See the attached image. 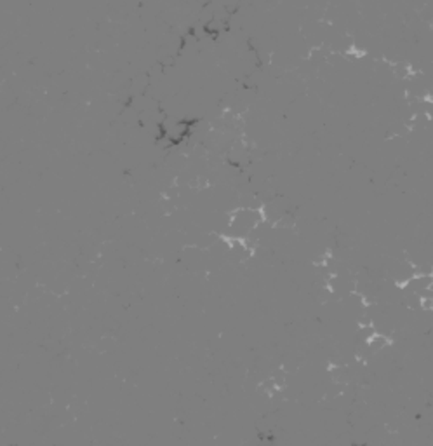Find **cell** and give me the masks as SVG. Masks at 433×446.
I'll return each mask as SVG.
<instances>
[{
  "label": "cell",
  "mask_w": 433,
  "mask_h": 446,
  "mask_svg": "<svg viewBox=\"0 0 433 446\" xmlns=\"http://www.w3.org/2000/svg\"><path fill=\"white\" fill-rule=\"evenodd\" d=\"M266 220L265 209L261 208H237L228 215L230 228L238 232H251Z\"/></svg>",
  "instance_id": "1"
},
{
  "label": "cell",
  "mask_w": 433,
  "mask_h": 446,
  "mask_svg": "<svg viewBox=\"0 0 433 446\" xmlns=\"http://www.w3.org/2000/svg\"><path fill=\"white\" fill-rule=\"evenodd\" d=\"M392 343H393L392 339H388V336L383 335V333H378V332L365 340V345H367L371 350H374V352L386 349V347H390Z\"/></svg>",
  "instance_id": "3"
},
{
  "label": "cell",
  "mask_w": 433,
  "mask_h": 446,
  "mask_svg": "<svg viewBox=\"0 0 433 446\" xmlns=\"http://www.w3.org/2000/svg\"><path fill=\"white\" fill-rule=\"evenodd\" d=\"M192 124L193 122L188 121H178V119H169L164 121L160 126L162 138L167 140L169 143H181L192 133Z\"/></svg>",
  "instance_id": "2"
}]
</instances>
